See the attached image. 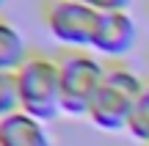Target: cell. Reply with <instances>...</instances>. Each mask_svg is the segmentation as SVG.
<instances>
[{
    "mask_svg": "<svg viewBox=\"0 0 149 146\" xmlns=\"http://www.w3.org/2000/svg\"><path fill=\"white\" fill-rule=\"evenodd\" d=\"M127 132L135 138V141L149 146V83H146L144 91H141L138 102H135V110H133V116H130Z\"/></svg>",
    "mask_w": 149,
    "mask_h": 146,
    "instance_id": "obj_8",
    "label": "cell"
},
{
    "mask_svg": "<svg viewBox=\"0 0 149 146\" xmlns=\"http://www.w3.org/2000/svg\"><path fill=\"white\" fill-rule=\"evenodd\" d=\"M17 91H19V110L39 121H53L64 116L61 108V72L55 55L31 53L28 61L14 72Z\"/></svg>",
    "mask_w": 149,
    "mask_h": 146,
    "instance_id": "obj_2",
    "label": "cell"
},
{
    "mask_svg": "<svg viewBox=\"0 0 149 146\" xmlns=\"http://www.w3.org/2000/svg\"><path fill=\"white\" fill-rule=\"evenodd\" d=\"M19 110V91H17V75L0 72V119Z\"/></svg>",
    "mask_w": 149,
    "mask_h": 146,
    "instance_id": "obj_9",
    "label": "cell"
},
{
    "mask_svg": "<svg viewBox=\"0 0 149 146\" xmlns=\"http://www.w3.org/2000/svg\"><path fill=\"white\" fill-rule=\"evenodd\" d=\"M61 72V108L69 119H88V108L105 80L108 64L91 50H64L55 55Z\"/></svg>",
    "mask_w": 149,
    "mask_h": 146,
    "instance_id": "obj_3",
    "label": "cell"
},
{
    "mask_svg": "<svg viewBox=\"0 0 149 146\" xmlns=\"http://www.w3.org/2000/svg\"><path fill=\"white\" fill-rule=\"evenodd\" d=\"M146 83L149 80H144L127 64H108L105 80L88 108V121L102 132H127L130 116Z\"/></svg>",
    "mask_w": 149,
    "mask_h": 146,
    "instance_id": "obj_1",
    "label": "cell"
},
{
    "mask_svg": "<svg viewBox=\"0 0 149 146\" xmlns=\"http://www.w3.org/2000/svg\"><path fill=\"white\" fill-rule=\"evenodd\" d=\"M0 146H53V138L44 121L17 110L0 119Z\"/></svg>",
    "mask_w": 149,
    "mask_h": 146,
    "instance_id": "obj_6",
    "label": "cell"
},
{
    "mask_svg": "<svg viewBox=\"0 0 149 146\" xmlns=\"http://www.w3.org/2000/svg\"><path fill=\"white\" fill-rule=\"evenodd\" d=\"M3 6H6V0H0V8H3Z\"/></svg>",
    "mask_w": 149,
    "mask_h": 146,
    "instance_id": "obj_11",
    "label": "cell"
},
{
    "mask_svg": "<svg viewBox=\"0 0 149 146\" xmlns=\"http://www.w3.org/2000/svg\"><path fill=\"white\" fill-rule=\"evenodd\" d=\"M135 42H138V25L130 11H102L91 53L119 64V58H124L135 47Z\"/></svg>",
    "mask_w": 149,
    "mask_h": 146,
    "instance_id": "obj_5",
    "label": "cell"
},
{
    "mask_svg": "<svg viewBox=\"0 0 149 146\" xmlns=\"http://www.w3.org/2000/svg\"><path fill=\"white\" fill-rule=\"evenodd\" d=\"M28 55H31V50H28L25 36L19 33V28L0 17V72H11L14 75L28 61Z\"/></svg>",
    "mask_w": 149,
    "mask_h": 146,
    "instance_id": "obj_7",
    "label": "cell"
},
{
    "mask_svg": "<svg viewBox=\"0 0 149 146\" xmlns=\"http://www.w3.org/2000/svg\"><path fill=\"white\" fill-rule=\"evenodd\" d=\"M100 14L102 11L77 3V0H44L42 3L44 28L58 44H64V50H91Z\"/></svg>",
    "mask_w": 149,
    "mask_h": 146,
    "instance_id": "obj_4",
    "label": "cell"
},
{
    "mask_svg": "<svg viewBox=\"0 0 149 146\" xmlns=\"http://www.w3.org/2000/svg\"><path fill=\"white\" fill-rule=\"evenodd\" d=\"M77 3H86L97 11H130L133 0H77Z\"/></svg>",
    "mask_w": 149,
    "mask_h": 146,
    "instance_id": "obj_10",
    "label": "cell"
}]
</instances>
